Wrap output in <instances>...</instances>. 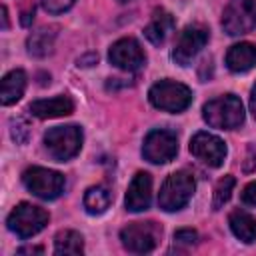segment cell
Here are the masks:
<instances>
[{"label": "cell", "instance_id": "obj_25", "mask_svg": "<svg viewBox=\"0 0 256 256\" xmlns=\"http://www.w3.org/2000/svg\"><path fill=\"white\" fill-rule=\"evenodd\" d=\"M196 240H198V234H196V230H192V228H182V230H176V232H174V242H176V244L192 246V244H196Z\"/></svg>", "mask_w": 256, "mask_h": 256}, {"label": "cell", "instance_id": "obj_18", "mask_svg": "<svg viewBox=\"0 0 256 256\" xmlns=\"http://www.w3.org/2000/svg\"><path fill=\"white\" fill-rule=\"evenodd\" d=\"M228 224H230V230L232 234L246 242V244H252L256 240V218L244 210H234L230 216H228Z\"/></svg>", "mask_w": 256, "mask_h": 256}, {"label": "cell", "instance_id": "obj_19", "mask_svg": "<svg viewBox=\"0 0 256 256\" xmlns=\"http://www.w3.org/2000/svg\"><path fill=\"white\" fill-rule=\"evenodd\" d=\"M56 28H40L36 32H32L26 40V48L28 54L34 58H44L52 52L54 48V40H56Z\"/></svg>", "mask_w": 256, "mask_h": 256}, {"label": "cell", "instance_id": "obj_21", "mask_svg": "<svg viewBox=\"0 0 256 256\" xmlns=\"http://www.w3.org/2000/svg\"><path fill=\"white\" fill-rule=\"evenodd\" d=\"M112 202V194L104 186H92L84 194V208L88 214H102L108 210Z\"/></svg>", "mask_w": 256, "mask_h": 256}, {"label": "cell", "instance_id": "obj_8", "mask_svg": "<svg viewBox=\"0 0 256 256\" xmlns=\"http://www.w3.org/2000/svg\"><path fill=\"white\" fill-rule=\"evenodd\" d=\"M222 28L230 36H240L256 28V0H230L222 12Z\"/></svg>", "mask_w": 256, "mask_h": 256}, {"label": "cell", "instance_id": "obj_16", "mask_svg": "<svg viewBox=\"0 0 256 256\" xmlns=\"http://www.w3.org/2000/svg\"><path fill=\"white\" fill-rule=\"evenodd\" d=\"M24 90H26V72L20 68L10 70L0 82V102L4 106H10L22 98Z\"/></svg>", "mask_w": 256, "mask_h": 256}, {"label": "cell", "instance_id": "obj_24", "mask_svg": "<svg viewBox=\"0 0 256 256\" xmlns=\"http://www.w3.org/2000/svg\"><path fill=\"white\" fill-rule=\"evenodd\" d=\"M76 0H42V6L50 14H62L74 6Z\"/></svg>", "mask_w": 256, "mask_h": 256}, {"label": "cell", "instance_id": "obj_15", "mask_svg": "<svg viewBox=\"0 0 256 256\" xmlns=\"http://www.w3.org/2000/svg\"><path fill=\"white\" fill-rule=\"evenodd\" d=\"M226 66L236 74L252 70L256 66V44L240 42L230 46V50L226 52Z\"/></svg>", "mask_w": 256, "mask_h": 256}, {"label": "cell", "instance_id": "obj_5", "mask_svg": "<svg viewBox=\"0 0 256 256\" xmlns=\"http://www.w3.org/2000/svg\"><path fill=\"white\" fill-rule=\"evenodd\" d=\"M48 220H50V216L44 208L30 204V202H20L8 214L6 224L18 238L26 240V238H32L34 234H38L48 224Z\"/></svg>", "mask_w": 256, "mask_h": 256}, {"label": "cell", "instance_id": "obj_29", "mask_svg": "<svg viewBox=\"0 0 256 256\" xmlns=\"http://www.w3.org/2000/svg\"><path fill=\"white\" fill-rule=\"evenodd\" d=\"M2 28L4 30L8 28V10H6V6H2Z\"/></svg>", "mask_w": 256, "mask_h": 256}, {"label": "cell", "instance_id": "obj_27", "mask_svg": "<svg viewBox=\"0 0 256 256\" xmlns=\"http://www.w3.org/2000/svg\"><path fill=\"white\" fill-rule=\"evenodd\" d=\"M250 112H252V116L256 118V84H254V88H252V92H250Z\"/></svg>", "mask_w": 256, "mask_h": 256}, {"label": "cell", "instance_id": "obj_26", "mask_svg": "<svg viewBox=\"0 0 256 256\" xmlns=\"http://www.w3.org/2000/svg\"><path fill=\"white\" fill-rule=\"evenodd\" d=\"M240 200H242V204L256 208V182H250L248 186H244V190L240 194Z\"/></svg>", "mask_w": 256, "mask_h": 256}, {"label": "cell", "instance_id": "obj_22", "mask_svg": "<svg viewBox=\"0 0 256 256\" xmlns=\"http://www.w3.org/2000/svg\"><path fill=\"white\" fill-rule=\"evenodd\" d=\"M234 184H236L234 176H224V178L218 180V184H216V188H214V202H212L214 210H220V208L230 200L232 190H234Z\"/></svg>", "mask_w": 256, "mask_h": 256}, {"label": "cell", "instance_id": "obj_6", "mask_svg": "<svg viewBox=\"0 0 256 256\" xmlns=\"http://www.w3.org/2000/svg\"><path fill=\"white\" fill-rule=\"evenodd\" d=\"M160 236H162V226L156 224L154 220H148V222H130L128 226H124L120 230L122 246L128 252H134V254L152 252L158 246Z\"/></svg>", "mask_w": 256, "mask_h": 256}, {"label": "cell", "instance_id": "obj_20", "mask_svg": "<svg viewBox=\"0 0 256 256\" xmlns=\"http://www.w3.org/2000/svg\"><path fill=\"white\" fill-rule=\"evenodd\" d=\"M84 252V238L76 230H60L54 236V254L76 256Z\"/></svg>", "mask_w": 256, "mask_h": 256}, {"label": "cell", "instance_id": "obj_3", "mask_svg": "<svg viewBox=\"0 0 256 256\" xmlns=\"http://www.w3.org/2000/svg\"><path fill=\"white\" fill-rule=\"evenodd\" d=\"M148 100L154 108L178 114L186 110L192 102V92L186 84L174 80H160L148 90Z\"/></svg>", "mask_w": 256, "mask_h": 256}, {"label": "cell", "instance_id": "obj_23", "mask_svg": "<svg viewBox=\"0 0 256 256\" xmlns=\"http://www.w3.org/2000/svg\"><path fill=\"white\" fill-rule=\"evenodd\" d=\"M10 134L14 138V142L18 144H26L30 138V124L24 118H14L10 122Z\"/></svg>", "mask_w": 256, "mask_h": 256}, {"label": "cell", "instance_id": "obj_28", "mask_svg": "<svg viewBox=\"0 0 256 256\" xmlns=\"http://www.w3.org/2000/svg\"><path fill=\"white\" fill-rule=\"evenodd\" d=\"M34 252H36V254H40V252H42V248H40V246H32V248H30V246H26V248H20V250H18V254H34Z\"/></svg>", "mask_w": 256, "mask_h": 256}, {"label": "cell", "instance_id": "obj_30", "mask_svg": "<svg viewBox=\"0 0 256 256\" xmlns=\"http://www.w3.org/2000/svg\"><path fill=\"white\" fill-rule=\"evenodd\" d=\"M118 2H130V0H118Z\"/></svg>", "mask_w": 256, "mask_h": 256}, {"label": "cell", "instance_id": "obj_12", "mask_svg": "<svg viewBox=\"0 0 256 256\" xmlns=\"http://www.w3.org/2000/svg\"><path fill=\"white\" fill-rule=\"evenodd\" d=\"M190 152L210 168H218L226 158V144L210 132H196L190 140Z\"/></svg>", "mask_w": 256, "mask_h": 256}, {"label": "cell", "instance_id": "obj_9", "mask_svg": "<svg viewBox=\"0 0 256 256\" xmlns=\"http://www.w3.org/2000/svg\"><path fill=\"white\" fill-rule=\"evenodd\" d=\"M208 38H210V34L204 26H200V24L186 26L176 38V44H174V50H172L174 62L180 64V66H190L192 60L198 56V52L206 46Z\"/></svg>", "mask_w": 256, "mask_h": 256}, {"label": "cell", "instance_id": "obj_10", "mask_svg": "<svg viewBox=\"0 0 256 256\" xmlns=\"http://www.w3.org/2000/svg\"><path fill=\"white\" fill-rule=\"evenodd\" d=\"M178 154V138L170 130H152L144 138L142 156L152 164H166Z\"/></svg>", "mask_w": 256, "mask_h": 256}, {"label": "cell", "instance_id": "obj_11", "mask_svg": "<svg viewBox=\"0 0 256 256\" xmlns=\"http://www.w3.org/2000/svg\"><path fill=\"white\" fill-rule=\"evenodd\" d=\"M108 60H110V64H114L120 70L134 72V70H140L144 66L146 56H144V50L138 44V40H134V38H120V40H116L110 46Z\"/></svg>", "mask_w": 256, "mask_h": 256}, {"label": "cell", "instance_id": "obj_13", "mask_svg": "<svg viewBox=\"0 0 256 256\" xmlns=\"http://www.w3.org/2000/svg\"><path fill=\"white\" fill-rule=\"evenodd\" d=\"M150 200H152V178L148 172H138L128 190H126V210L130 212H142L150 206Z\"/></svg>", "mask_w": 256, "mask_h": 256}, {"label": "cell", "instance_id": "obj_4", "mask_svg": "<svg viewBox=\"0 0 256 256\" xmlns=\"http://www.w3.org/2000/svg\"><path fill=\"white\" fill-rule=\"evenodd\" d=\"M44 146L54 160L66 162L74 158L82 148V128L74 124L54 126L44 134Z\"/></svg>", "mask_w": 256, "mask_h": 256}, {"label": "cell", "instance_id": "obj_17", "mask_svg": "<svg viewBox=\"0 0 256 256\" xmlns=\"http://www.w3.org/2000/svg\"><path fill=\"white\" fill-rule=\"evenodd\" d=\"M174 30V18L170 12L166 10H156L148 22V26L144 28V36L152 42V44H164V40L168 38V34Z\"/></svg>", "mask_w": 256, "mask_h": 256}, {"label": "cell", "instance_id": "obj_7", "mask_svg": "<svg viewBox=\"0 0 256 256\" xmlns=\"http://www.w3.org/2000/svg\"><path fill=\"white\" fill-rule=\"evenodd\" d=\"M22 182L34 196H38L42 200L58 198L66 186V180L60 172L50 170V168H42V166H32V168L24 170Z\"/></svg>", "mask_w": 256, "mask_h": 256}, {"label": "cell", "instance_id": "obj_14", "mask_svg": "<svg viewBox=\"0 0 256 256\" xmlns=\"http://www.w3.org/2000/svg\"><path fill=\"white\" fill-rule=\"evenodd\" d=\"M30 114L36 118H60V116H68L74 112V102L70 100V96H54V98H46V100H36L28 106Z\"/></svg>", "mask_w": 256, "mask_h": 256}, {"label": "cell", "instance_id": "obj_1", "mask_svg": "<svg viewBox=\"0 0 256 256\" xmlns=\"http://www.w3.org/2000/svg\"><path fill=\"white\" fill-rule=\"evenodd\" d=\"M202 116L212 128L220 130H234L244 122V106L238 96L224 94L204 104Z\"/></svg>", "mask_w": 256, "mask_h": 256}, {"label": "cell", "instance_id": "obj_2", "mask_svg": "<svg viewBox=\"0 0 256 256\" xmlns=\"http://www.w3.org/2000/svg\"><path fill=\"white\" fill-rule=\"evenodd\" d=\"M194 190H196V182H194V176L188 170L172 172L164 180V184L160 186L158 206L164 212H178L188 204Z\"/></svg>", "mask_w": 256, "mask_h": 256}]
</instances>
